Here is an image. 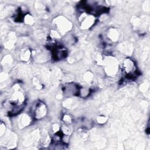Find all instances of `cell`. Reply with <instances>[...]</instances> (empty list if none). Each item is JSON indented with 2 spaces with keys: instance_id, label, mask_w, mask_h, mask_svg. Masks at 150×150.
I'll use <instances>...</instances> for the list:
<instances>
[{
  "instance_id": "6da1fadb",
  "label": "cell",
  "mask_w": 150,
  "mask_h": 150,
  "mask_svg": "<svg viewBox=\"0 0 150 150\" xmlns=\"http://www.w3.org/2000/svg\"><path fill=\"white\" fill-rule=\"evenodd\" d=\"M46 112V109L45 104L43 103L37 104L35 110V114L36 118H42L43 117Z\"/></svg>"
}]
</instances>
